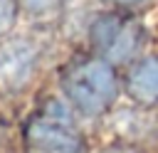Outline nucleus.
<instances>
[{"mask_svg":"<svg viewBox=\"0 0 158 153\" xmlns=\"http://www.w3.org/2000/svg\"><path fill=\"white\" fill-rule=\"evenodd\" d=\"M64 91L81 114L104 111L116 94V76L106 62H84L64 76Z\"/></svg>","mask_w":158,"mask_h":153,"instance_id":"1","label":"nucleus"},{"mask_svg":"<svg viewBox=\"0 0 158 153\" xmlns=\"http://www.w3.org/2000/svg\"><path fill=\"white\" fill-rule=\"evenodd\" d=\"M79 143L67 111L49 109L30 126V146L37 153H79Z\"/></svg>","mask_w":158,"mask_h":153,"instance_id":"2","label":"nucleus"},{"mask_svg":"<svg viewBox=\"0 0 158 153\" xmlns=\"http://www.w3.org/2000/svg\"><path fill=\"white\" fill-rule=\"evenodd\" d=\"M94 42L106 57H111L114 62H123L138 49V44L143 42V32L138 25L109 15L94 25Z\"/></svg>","mask_w":158,"mask_h":153,"instance_id":"3","label":"nucleus"},{"mask_svg":"<svg viewBox=\"0 0 158 153\" xmlns=\"http://www.w3.org/2000/svg\"><path fill=\"white\" fill-rule=\"evenodd\" d=\"M35 64V52L25 42H12L0 52V76L10 84H22Z\"/></svg>","mask_w":158,"mask_h":153,"instance_id":"4","label":"nucleus"},{"mask_svg":"<svg viewBox=\"0 0 158 153\" xmlns=\"http://www.w3.org/2000/svg\"><path fill=\"white\" fill-rule=\"evenodd\" d=\"M131 94L143 101V104H156L158 101V59H146L141 62L128 79Z\"/></svg>","mask_w":158,"mask_h":153,"instance_id":"5","label":"nucleus"},{"mask_svg":"<svg viewBox=\"0 0 158 153\" xmlns=\"http://www.w3.org/2000/svg\"><path fill=\"white\" fill-rule=\"evenodd\" d=\"M15 20V0H0V32H5Z\"/></svg>","mask_w":158,"mask_h":153,"instance_id":"6","label":"nucleus"},{"mask_svg":"<svg viewBox=\"0 0 158 153\" xmlns=\"http://www.w3.org/2000/svg\"><path fill=\"white\" fill-rule=\"evenodd\" d=\"M62 0H22V5L30 10V12H49L59 5Z\"/></svg>","mask_w":158,"mask_h":153,"instance_id":"7","label":"nucleus"},{"mask_svg":"<svg viewBox=\"0 0 158 153\" xmlns=\"http://www.w3.org/2000/svg\"><path fill=\"white\" fill-rule=\"evenodd\" d=\"M116 2H121V5H143L148 0H116Z\"/></svg>","mask_w":158,"mask_h":153,"instance_id":"8","label":"nucleus"}]
</instances>
